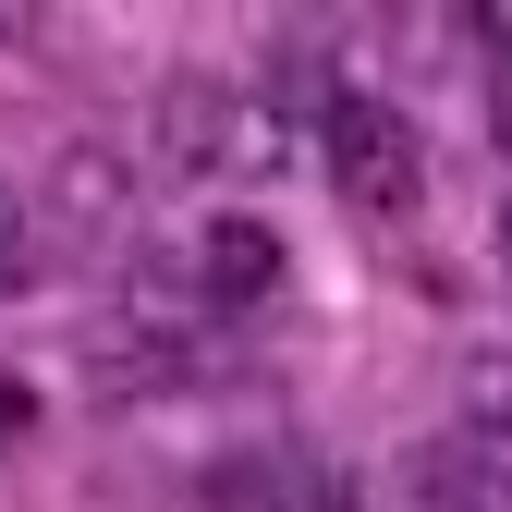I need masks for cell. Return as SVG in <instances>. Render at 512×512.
Wrapping results in <instances>:
<instances>
[{"label": "cell", "mask_w": 512, "mask_h": 512, "mask_svg": "<svg viewBox=\"0 0 512 512\" xmlns=\"http://www.w3.org/2000/svg\"><path fill=\"white\" fill-rule=\"evenodd\" d=\"M317 147H330V196L354 208V220H415V196H427V147H415V122L391 110V98H330V122H317Z\"/></svg>", "instance_id": "6da1fadb"}, {"label": "cell", "mask_w": 512, "mask_h": 512, "mask_svg": "<svg viewBox=\"0 0 512 512\" xmlns=\"http://www.w3.org/2000/svg\"><path fill=\"white\" fill-rule=\"evenodd\" d=\"M415 512H512V452H488L464 427L415 439Z\"/></svg>", "instance_id": "5b68a950"}, {"label": "cell", "mask_w": 512, "mask_h": 512, "mask_svg": "<svg viewBox=\"0 0 512 512\" xmlns=\"http://www.w3.org/2000/svg\"><path fill=\"white\" fill-rule=\"evenodd\" d=\"M452 427L488 439V452H512V342H476L464 378H452Z\"/></svg>", "instance_id": "52a82bcc"}, {"label": "cell", "mask_w": 512, "mask_h": 512, "mask_svg": "<svg viewBox=\"0 0 512 512\" xmlns=\"http://www.w3.org/2000/svg\"><path fill=\"white\" fill-rule=\"evenodd\" d=\"M500 147H512V86H500Z\"/></svg>", "instance_id": "30bf717a"}, {"label": "cell", "mask_w": 512, "mask_h": 512, "mask_svg": "<svg viewBox=\"0 0 512 512\" xmlns=\"http://www.w3.org/2000/svg\"><path fill=\"white\" fill-rule=\"evenodd\" d=\"M135 159L122 147H98V135H74V147H49V183H37V244H61V256H122L135 244Z\"/></svg>", "instance_id": "7a4b0ae2"}, {"label": "cell", "mask_w": 512, "mask_h": 512, "mask_svg": "<svg viewBox=\"0 0 512 512\" xmlns=\"http://www.w3.org/2000/svg\"><path fill=\"white\" fill-rule=\"evenodd\" d=\"M183 269H196V305L208 317H244L256 293L281 281V232L269 220H208L196 244H183Z\"/></svg>", "instance_id": "277c9868"}, {"label": "cell", "mask_w": 512, "mask_h": 512, "mask_svg": "<svg viewBox=\"0 0 512 512\" xmlns=\"http://www.w3.org/2000/svg\"><path fill=\"white\" fill-rule=\"evenodd\" d=\"M147 159H159V183H208L232 159H269V110H244L220 74H171L147 110Z\"/></svg>", "instance_id": "3957f363"}, {"label": "cell", "mask_w": 512, "mask_h": 512, "mask_svg": "<svg viewBox=\"0 0 512 512\" xmlns=\"http://www.w3.org/2000/svg\"><path fill=\"white\" fill-rule=\"evenodd\" d=\"M476 37H500V49H512V0H488V13H476Z\"/></svg>", "instance_id": "9c48e42d"}, {"label": "cell", "mask_w": 512, "mask_h": 512, "mask_svg": "<svg viewBox=\"0 0 512 512\" xmlns=\"http://www.w3.org/2000/svg\"><path fill=\"white\" fill-rule=\"evenodd\" d=\"M500 256H512V208H500Z\"/></svg>", "instance_id": "8fae6325"}, {"label": "cell", "mask_w": 512, "mask_h": 512, "mask_svg": "<svg viewBox=\"0 0 512 512\" xmlns=\"http://www.w3.org/2000/svg\"><path fill=\"white\" fill-rule=\"evenodd\" d=\"M183 512H293V464L281 452H220V464H196Z\"/></svg>", "instance_id": "8992f818"}, {"label": "cell", "mask_w": 512, "mask_h": 512, "mask_svg": "<svg viewBox=\"0 0 512 512\" xmlns=\"http://www.w3.org/2000/svg\"><path fill=\"white\" fill-rule=\"evenodd\" d=\"M37 269V220H25V196H13V183H0V293H13Z\"/></svg>", "instance_id": "ba28073f"}]
</instances>
